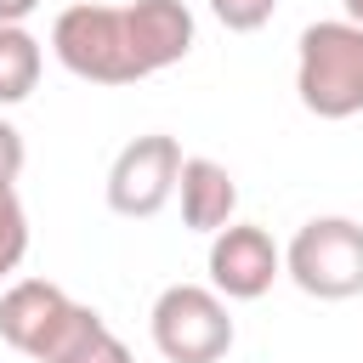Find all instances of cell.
Listing matches in <instances>:
<instances>
[{
  "label": "cell",
  "mask_w": 363,
  "mask_h": 363,
  "mask_svg": "<svg viewBox=\"0 0 363 363\" xmlns=\"http://www.w3.org/2000/svg\"><path fill=\"white\" fill-rule=\"evenodd\" d=\"M164 363H221L233 352V312L210 284H164L147 312Z\"/></svg>",
  "instance_id": "cell-5"
},
{
  "label": "cell",
  "mask_w": 363,
  "mask_h": 363,
  "mask_svg": "<svg viewBox=\"0 0 363 363\" xmlns=\"http://www.w3.org/2000/svg\"><path fill=\"white\" fill-rule=\"evenodd\" d=\"M40 11V0H0V23H28Z\"/></svg>",
  "instance_id": "cell-15"
},
{
  "label": "cell",
  "mask_w": 363,
  "mask_h": 363,
  "mask_svg": "<svg viewBox=\"0 0 363 363\" xmlns=\"http://www.w3.org/2000/svg\"><path fill=\"white\" fill-rule=\"evenodd\" d=\"M272 11H278V0H210V17L227 34H255L272 23Z\"/></svg>",
  "instance_id": "cell-12"
},
{
  "label": "cell",
  "mask_w": 363,
  "mask_h": 363,
  "mask_svg": "<svg viewBox=\"0 0 363 363\" xmlns=\"http://www.w3.org/2000/svg\"><path fill=\"white\" fill-rule=\"evenodd\" d=\"M125 28H130V51H136L142 79L176 68L193 51V34H199L187 0H130L125 6Z\"/></svg>",
  "instance_id": "cell-8"
},
{
  "label": "cell",
  "mask_w": 363,
  "mask_h": 363,
  "mask_svg": "<svg viewBox=\"0 0 363 363\" xmlns=\"http://www.w3.org/2000/svg\"><path fill=\"white\" fill-rule=\"evenodd\" d=\"M68 363H136V357H130V346H125V340L102 323V329H96V335H91V340L68 357Z\"/></svg>",
  "instance_id": "cell-13"
},
{
  "label": "cell",
  "mask_w": 363,
  "mask_h": 363,
  "mask_svg": "<svg viewBox=\"0 0 363 363\" xmlns=\"http://www.w3.org/2000/svg\"><path fill=\"white\" fill-rule=\"evenodd\" d=\"M28 255V210L17 187H0V278H11Z\"/></svg>",
  "instance_id": "cell-11"
},
{
  "label": "cell",
  "mask_w": 363,
  "mask_h": 363,
  "mask_svg": "<svg viewBox=\"0 0 363 363\" xmlns=\"http://www.w3.org/2000/svg\"><path fill=\"white\" fill-rule=\"evenodd\" d=\"M23 159H28V147H23V130H17L11 119H0V187H17V176H23Z\"/></svg>",
  "instance_id": "cell-14"
},
{
  "label": "cell",
  "mask_w": 363,
  "mask_h": 363,
  "mask_svg": "<svg viewBox=\"0 0 363 363\" xmlns=\"http://www.w3.org/2000/svg\"><path fill=\"white\" fill-rule=\"evenodd\" d=\"M210 289L221 301H261L278 278H284V250L272 244L267 227L255 221H227L221 233H210Z\"/></svg>",
  "instance_id": "cell-7"
},
{
  "label": "cell",
  "mask_w": 363,
  "mask_h": 363,
  "mask_svg": "<svg viewBox=\"0 0 363 363\" xmlns=\"http://www.w3.org/2000/svg\"><path fill=\"white\" fill-rule=\"evenodd\" d=\"M176 176H182V142L164 130L130 136L113 164H108V210L125 221H147L176 199Z\"/></svg>",
  "instance_id": "cell-6"
},
{
  "label": "cell",
  "mask_w": 363,
  "mask_h": 363,
  "mask_svg": "<svg viewBox=\"0 0 363 363\" xmlns=\"http://www.w3.org/2000/svg\"><path fill=\"white\" fill-rule=\"evenodd\" d=\"M340 6H346V23H357V28H363V0H340Z\"/></svg>",
  "instance_id": "cell-16"
},
{
  "label": "cell",
  "mask_w": 363,
  "mask_h": 363,
  "mask_svg": "<svg viewBox=\"0 0 363 363\" xmlns=\"http://www.w3.org/2000/svg\"><path fill=\"white\" fill-rule=\"evenodd\" d=\"M108 318L85 301H74L51 278H17L0 295V340L34 363H68Z\"/></svg>",
  "instance_id": "cell-1"
},
{
  "label": "cell",
  "mask_w": 363,
  "mask_h": 363,
  "mask_svg": "<svg viewBox=\"0 0 363 363\" xmlns=\"http://www.w3.org/2000/svg\"><path fill=\"white\" fill-rule=\"evenodd\" d=\"M176 199H182V221L193 233H221L238 210V182L221 159H182V176H176Z\"/></svg>",
  "instance_id": "cell-9"
},
{
  "label": "cell",
  "mask_w": 363,
  "mask_h": 363,
  "mask_svg": "<svg viewBox=\"0 0 363 363\" xmlns=\"http://www.w3.org/2000/svg\"><path fill=\"white\" fill-rule=\"evenodd\" d=\"M295 96L318 119L363 113V28L346 17H323L301 28L295 45Z\"/></svg>",
  "instance_id": "cell-2"
},
{
  "label": "cell",
  "mask_w": 363,
  "mask_h": 363,
  "mask_svg": "<svg viewBox=\"0 0 363 363\" xmlns=\"http://www.w3.org/2000/svg\"><path fill=\"white\" fill-rule=\"evenodd\" d=\"M40 68H45V45L28 34V23H0V108L28 102Z\"/></svg>",
  "instance_id": "cell-10"
},
{
  "label": "cell",
  "mask_w": 363,
  "mask_h": 363,
  "mask_svg": "<svg viewBox=\"0 0 363 363\" xmlns=\"http://www.w3.org/2000/svg\"><path fill=\"white\" fill-rule=\"evenodd\" d=\"M284 272L312 301H352V295H363V221H352V216H312L284 244Z\"/></svg>",
  "instance_id": "cell-4"
},
{
  "label": "cell",
  "mask_w": 363,
  "mask_h": 363,
  "mask_svg": "<svg viewBox=\"0 0 363 363\" xmlns=\"http://www.w3.org/2000/svg\"><path fill=\"white\" fill-rule=\"evenodd\" d=\"M51 57L91 85H136V51H130V28H125V6H96L79 0L68 11H57L51 23Z\"/></svg>",
  "instance_id": "cell-3"
}]
</instances>
